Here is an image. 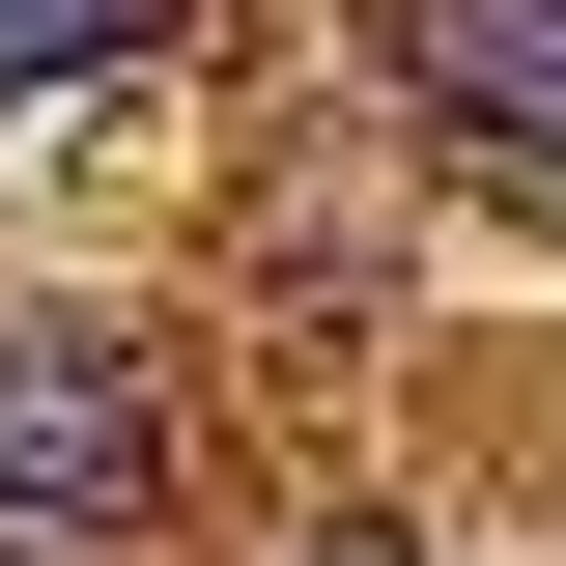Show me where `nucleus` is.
<instances>
[{"mask_svg":"<svg viewBox=\"0 0 566 566\" xmlns=\"http://www.w3.org/2000/svg\"><path fill=\"white\" fill-rule=\"evenodd\" d=\"M142 29H170V0H0V114H29V85H85V57H142Z\"/></svg>","mask_w":566,"mask_h":566,"instance_id":"7ed1b4c3","label":"nucleus"},{"mask_svg":"<svg viewBox=\"0 0 566 566\" xmlns=\"http://www.w3.org/2000/svg\"><path fill=\"white\" fill-rule=\"evenodd\" d=\"M283 566H424V538H283Z\"/></svg>","mask_w":566,"mask_h":566,"instance_id":"20e7f679","label":"nucleus"},{"mask_svg":"<svg viewBox=\"0 0 566 566\" xmlns=\"http://www.w3.org/2000/svg\"><path fill=\"white\" fill-rule=\"evenodd\" d=\"M397 85L453 114V170L566 199V0H397Z\"/></svg>","mask_w":566,"mask_h":566,"instance_id":"f03ea898","label":"nucleus"},{"mask_svg":"<svg viewBox=\"0 0 566 566\" xmlns=\"http://www.w3.org/2000/svg\"><path fill=\"white\" fill-rule=\"evenodd\" d=\"M170 510V368L114 312H0V538H142Z\"/></svg>","mask_w":566,"mask_h":566,"instance_id":"f257e3e1","label":"nucleus"}]
</instances>
